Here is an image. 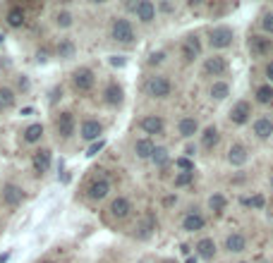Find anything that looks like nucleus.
Returning a JSON list of instances; mask_svg holds the SVG:
<instances>
[{"label":"nucleus","mask_w":273,"mask_h":263,"mask_svg":"<svg viewBox=\"0 0 273 263\" xmlns=\"http://www.w3.org/2000/svg\"><path fill=\"white\" fill-rule=\"evenodd\" d=\"M146 93L154 96V98H168L173 93V84H170L168 77L154 75L149 77V81H146Z\"/></svg>","instance_id":"obj_1"},{"label":"nucleus","mask_w":273,"mask_h":263,"mask_svg":"<svg viewBox=\"0 0 273 263\" xmlns=\"http://www.w3.org/2000/svg\"><path fill=\"white\" fill-rule=\"evenodd\" d=\"M111 34H113V38H115L117 43H132L134 41V29H132L129 19H125V17H117L115 22H113Z\"/></svg>","instance_id":"obj_2"},{"label":"nucleus","mask_w":273,"mask_h":263,"mask_svg":"<svg viewBox=\"0 0 273 263\" xmlns=\"http://www.w3.org/2000/svg\"><path fill=\"white\" fill-rule=\"evenodd\" d=\"M209 43L211 48H228L233 46V29L230 27H216L209 31Z\"/></svg>","instance_id":"obj_3"},{"label":"nucleus","mask_w":273,"mask_h":263,"mask_svg":"<svg viewBox=\"0 0 273 263\" xmlns=\"http://www.w3.org/2000/svg\"><path fill=\"white\" fill-rule=\"evenodd\" d=\"M55 132L63 139H70L75 134V115L70 113V110H63V113L55 115Z\"/></svg>","instance_id":"obj_4"},{"label":"nucleus","mask_w":273,"mask_h":263,"mask_svg":"<svg viewBox=\"0 0 273 263\" xmlns=\"http://www.w3.org/2000/svg\"><path fill=\"white\" fill-rule=\"evenodd\" d=\"M94 81H96V77H94V72L89 67H79V70L72 72V84H75L77 91H91Z\"/></svg>","instance_id":"obj_5"},{"label":"nucleus","mask_w":273,"mask_h":263,"mask_svg":"<svg viewBox=\"0 0 273 263\" xmlns=\"http://www.w3.org/2000/svg\"><path fill=\"white\" fill-rule=\"evenodd\" d=\"M22 199H24V189L19 187V185L7 182V185L2 187V203H5V206L15 208V206H19V203H22Z\"/></svg>","instance_id":"obj_6"},{"label":"nucleus","mask_w":273,"mask_h":263,"mask_svg":"<svg viewBox=\"0 0 273 263\" xmlns=\"http://www.w3.org/2000/svg\"><path fill=\"white\" fill-rule=\"evenodd\" d=\"M252 117V103L249 101H237L230 110V122L233 124H247Z\"/></svg>","instance_id":"obj_7"},{"label":"nucleus","mask_w":273,"mask_h":263,"mask_svg":"<svg viewBox=\"0 0 273 263\" xmlns=\"http://www.w3.org/2000/svg\"><path fill=\"white\" fill-rule=\"evenodd\" d=\"M249 50H252L254 55H259V58L271 55L273 53V38H269V36H252L249 38Z\"/></svg>","instance_id":"obj_8"},{"label":"nucleus","mask_w":273,"mask_h":263,"mask_svg":"<svg viewBox=\"0 0 273 263\" xmlns=\"http://www.w3.org/2000/svg\"><path fill=\"white\" fill-rule=\"evenodd\" d=\"M134 15H137V19L142 24H149V22L156 19V5L151 0H142V2L134 5Z\"/></svg>","instance_id":"obj_9"},{"label":"nucleus","mask_w":273,"mask_h":263,"mask_svg":"<svg viewBox=\"0 0 273 263\" xmlns=\"http://www.w3.org/2000/svg\"><path fill=\"white\" fill-rule=\"evenodd\" d=\"M204 72L206 75H213V77H221L228 72V60L223 58V55H213V58H209L206 62H204Z\"/></svg>","instance_id":"obj_10"},{"label":"nucleus","mask_w":273,"mask_h":263,"mask_svg":"<svg viewBox=\"0 0 273 263\" xmlns=\"http://www.w3.org/2000/svg\"><path fill=\"white\" fill-rule=\"evenodd\" d=\"M154 230H156V216H154V213H146V216L137 223L134 234H137L139 239H149V237L154 234Z\"/></svg>","instance_id":"obj_11"},{"label":"nucleus","mask_w":273,"mask_h":263,"mask_svg":"<svg viewBox=\"0 0 273 263\" xmlns=\"http://www.w3.org/2000/svg\"><path fill=\"white\" fill-rule=\"evenodd\" d=\"M111 213H113V218L117 220H125L129 213H132V203H129V199H125V196H117L111 201V208H108Z\"/></svg>","instance_id":"obj_12"},{"label":"nucleus","mask_w":273,"mask_h":263,"mask_svg":"<svg viewBox=\"0 0 273 263\" xmlns=\"http://www.w3.org/2000/svg\"><path fill=\"white\" fill-rule=\"evenodd\" d=\"M101 134H103V124L98 120H84L81 122V137L86 141H96Z\"/></svg>","instance_id":"obj_13"},{"label":"nucleus","mask_w":273,"mask_h":263,"mask_svg":"<svg viewBox=\"0 0 273 263\" xmlns=\"http://www.w3.org/2000/svg\"><path fill=\"white\" fill-rule=\"evenodd\" d=\"M108 191H111V182H108V180H94V182L89 185V189H86L89 199H94V201L106 199V196H108Z\"/></svg>","instance_id":"obj_14"},{"label":"nucleus","mask_w":273,"mask_h":263,"mask_svg":"<svg viewBox=\"0 0 273 263\" xmlns=\"http://www.w3.org/2000/svg\"><path fill=\"white\" fill-rule=\"evenodd\" d=\"M254 134H257V139H261V141L271 139V134H273L271 117H259V120H254Z\"/></svg>","instance_id":"obj_15"},{"label":"nucleus","mask_w":273,"mask_h":263,"mask_svg":"<svg viewBox=\"0 0 273 263\" xmlns=\"http://www.w3.org/2000/svg\"><path fill=\"white\" fill-rule=\"evenodd\" d=\"M163 127H165V122H163L161 115H146V117L142 120V129H144L146 134H161Z\"/></svg>","instance_id":"obj_16"},{"label":"nucleus","mask_w":273,"mask_h":263,"mask_svg":"<svg viewBox=\"0 0 273 263\" xmlns=\"http://www.w3.org/2000/svg\"><path fill=\"white\" fill-rule=\"evenodd\" d=\"M225 249H228L230 254H240V251H244V249H247V239H244V234H240V232L228 234V237H225Z\"/></svg>","instance_id":"obj_17"},{"label":"nucleus","mask_w":273,"mask_h":263,"mask_svg":"<svg viewBox=\"0 0 273 263\" xmlns=\"http://www.w3.org/2000/svg\"><path fill=\"white\" fill-rule=\"evenodd\" d=\"M247 149L242 146V144H233L230 146V151H228V163L230 165H235V168H240V165H244L247 163Z\"/></svg>","instance_id":"obj_18"},{"label":"nucleus","mask_w":273,"mask_h":263,"mask_svg":"<svg viewBox=\"0 0 273 263\" xmlns=\"http://www.w3.org/2000/svg\"><path fill=\"white\" fill-rule=\"evenodd\" d=\"M177 132H180V137H185V139L194 137L196 132H199V122H196V117H182V120L177 122Z\"/></svg>","instance_id":"obj_19"},{"label":"nucleus","mask_w":273,"mask_h":263,"mask_svg":"<svg viewBox=\"0 0 273 263\" xmlns=\"http://www.w3.org/2000/svg\"><path fill=\"white\" fill-rule=\"evenodd\" d=\"M103 96H106V103H108V106H120V103H122V86L115 84V81H111V84L106 86Z\"/></svg>","instance_id":"obj_20"},{"label":"nucleus","mask_w":273,"mask_h":263,"mask_svg":"<svg viewBox=\"0 0 273 263\" xmlns=\"http://www.w3.org/2000/svg\"><path fill=\"white\" fill-rule=\"evenodd\" d=\"M48 168H50V151L39 149L36 153H34V170H36L39 175H43Z\"/></svg>","instance_id":"obj_21"},{"label":"nucleus","mask_w":273,"mask_h":263,"mask_svg":"<svg viewBox=\"0 0 273 263\" xmlns=\"http://www.w3.org/2000/svg\"><path fill=\"white\" fill-rule=\"evenodd\" d=\"M206 225V220H204V216H199V213H190V216H185V220H182V230L185 232H199V230H204Z\"/></svg>","instance_id":"obj_22"},{"label":"nucleus","mask_w":273,"mask_h":263,"mask_svg":"<svg viewBox=\"0 0 273 263\" xmlns=\"http://www.w3.org/2000/svg\"><path fill=\"white\" fill-rule=\"evenodd\" d=\"M194 249H196V254H199L201 259H213V256H216V242H213V239H209V237H206V239H199Z\"/></svg>","instance_id":"obj_23"},{"label":"nucleus","mask_w":273,"mask_h":263,"mask_svg":"<svg viewBox=\"0 0 273 263\" xmlns=\"http://www.w3.org/2000/svg\"><path fill=\"white\" fill-rule=\"evenodd\" d=\"M154 151H156V146H154V141H151V139H139V141L134 144V153H137V158H142V160L151 158V155H154Z\"/></svg>","instance_id":"obj_24"},{"label":"nucleus","mask_w":273,"mask_h":263,"mask_svg":"<svg viewBox=\"0 0 273 263\" xmlns=\"http://www.w3.org/2000/svg\"><path fill=\"white\" fill-rule=\"evenodd\" d=\"M218 139H221V134H218V127H206L204 129V134H201V146L204 149H213L216 144H218Z\"/></svg>","instance_id":"obj_25"},{"label":"nucleus","mask_w":273,"mask_h":263,"mask_svg":"<svg viewBox=\"0 0 273 263\" xmlns=\"http://www.w3.org/2000/svg\"><path fill=\"white\" fill-rule=\"evenodd\" d=\"M15 101H17L15 91H12V89H7V86H0V110H10V108H15Z\"/></svg>","instance_id":"obj_26"},{"label":"nucleus","mask_w":273,"mask_h":263,"mask_svg":"<svg viewBox=\"0 0 273 263\" xmlns=\"http://www.w3.org/2000/svg\"><path fill=\"white\" fill-rule=\"evenodd\" d=\"M41 137H43V124H41V122L29 124V127L24 129V141H27V144H36V141H41Z\"/></svg>","instance_id":"obj_27"},{"label":"nucleus","mask_w":273,"mask_h":263,"mask_svg":"<svg viewBox=\"0 0 273 263\" xmlns=\"http://www.w3.org/2000/svg\"><path fill=\"white\" fill-rule=\"evenodd\" d=\"M228 96H230V86H228L225 81H213V86H211V98L225 101Z\"/></svg>","instance_id":"obj_28"},{"label":"nucleus","mask_w":273,"mask_h":263,"mask_svg":"<svg viewBox=\"0 0 273 263\" xmlns=\"http://www.w3.org/2000/svg\"><path fill=\"white\" fill-rule=\"evenodd\" d=\"M24 19H27V15H24V10H22V7H12V10L7 12V24H10V27H15V29H17V27H22V24H24Z\"/></svg>","instance_id":"obj_29"},{"label":"nucleus","mask_w":273,"mask_h":263,"mask_svg":"<svg viewBox=\"0 0 273 263\" xmlns=\"http://www.w3.org/2000/svg\"><path fill=\"white\" fill-rule=\"evenodd\" d=\"M257 101H259L261 106L273 103V86L271 84H264V86H259V89H257Z\"/></svg>","instance_id":"obj_30"},{"label":"nucleus","mask_w":273,"mask_h":263,"mask_svg":"<svg viewBox=\"0 0 273 263\" xmlns=\"http://www.w3.org/2000/svg\"><path fill=\"white\" fill-rule=\"evenodd\" d=\"M58 55H60L63 60L72 58V55H75V43H72L70 38H63V41L58 43Z\"/></svg>","instance_id":"obj_31"},{"label":"nucleus","mask_w":273,"mask_h":263,"mask_svg":"<svg viewBox=\"0 0 273 263\" xmlns=\"http://www.w3.org/2000/svg\"><path fill=\"white\" fill-rule=\"evenodd\" d=\"M55 24H58L60 29H67V27H72V15H70L67 10H60V12H55Z\"/></svg>","instance_id":"obj_32"},{"label":"nucleus","mask_w":273,"mask_h":263,"mask_svg":"<svg viewBox=\"0 0 273 263\" xmlns=\"http://www.w3.org/2000/svg\"><path fill=\"white\" fill-rule=\"evenodd\" d=\"M225 203H228V201H225V196H223V194H213V196L209 199V208H211V211H216V213H221V211L225 208Z\"/></svg>","instance_id":"obj_33"},{"label":"nucleus","mask_w":273,"mask_h":263,"mask_svg":"<svg viewBox=\"0 0 273 263\" xmlns=\"http://www.w3.org/2000/svg\"><path fill=\"white\" fill-rule=\"evenodd\" d=\"M194 182V170L192 172H180L177 177H175V187H187V185H192Z\"/></svg>","instance_id":"obj_34"},{"label":"nucleus","mask_w":273,"mask_h":263,"mask_svg":"<svg viewBox=\"0 0 273 263\" xmlns=\"http://www.w3.org/2000/svg\"><path fill=\"white\" fill-rule=\"evenodd\" d=\"M261 29L273 36V12H264L261 15Z\"/></svg>","instance_id":"obj_35"},{"label":"nucleus","mask_w":273,"mask_h":263,"mask_svg":"<svg viewBox=\"0 0 273 263\" xmlns=\"http://www.w3.org/2000/svg\"><path fill=\"white\" fill-rule=\"evenodd\" d=\"M182 58H185V62H192L194 58H199V53H196V50L190 46V43H187V41L182 43Z\"/></svg>","instance_id":"obj_36"},{"label":"nucleus","mask_w":273,"mask_h":263,"mask_svg":"<svg viewBox=\"0 0 273 263\" xmlns=\"http://www.w3.org/2000/svg\"><path fill=\"white\" fill-rule=\"evenodd\" d=\"M242 203H247V206H252V208H264V203H266V199H264L261 194H254L252 199H244Z\"/></svg>","instance_id":"obj_37"},{"label":"nucleus","mask_w":273,"mask_h":263,"mask_svg":"<svg viewBox=\"0 0 273 263\" xmlns=\"http://www.w3.org/2000/svg\"><path fill=\"white\" fill-rule=\"evenodd\" d=\"M151 160L156 163L158 168H161V165H165V163H168V151H165V149H156V151H154V155H151Z\"/></svg>","instance_id":"obj_38"},{"label":"nucleus","mask_w":273,"mask_h":263,"mask_svg":"<svg viewBox=\"0 0 273 263\" xmlns=\"http://www.w3.org/2000/svg\"><path fill=\"white\" fill-rule=\"evenodd\" d=\"M175 165H177L182 172H192V170H194V163H192L190 158H177V160H175Z\"/></svg>","instance_id":"obj_39"},{"label":"nucleus","mask_w":273,"mask_h":263,"mask_svg":"<svg viewBox=\"0 0 273 263\" xmlns=\"http://www.w3.org/2000/svg\"><path fill=\"white\" fill-rule=\"evenodd\" d=\"M103 146H106V141H103V139H98V141H94V144L89 146V153H86V155H96V153H98V151L103 149Z\"/></svg>","instance_id":"obj_40"},{"label":"nucleus","mask_w":273,"mask_h":263,"mask_svg":"<svg viewBox=\"0 0 273 263\" xmlns=\"http://www.w3.org/2000/svg\"><path fill=\"white\" fill-rule=\"evenodd\" d=\"M163 60H165V53H163V50H158V53H154V55L149 58V65H161Z\"/></svg>","instance_id":"obj_41"},{"label":"nucleus","mask_w":273,"mask_h":263,"mask_svg":"<svg viewBox=\"0 0 273 263\" xmlns=\"http://www.w3.org/2000/svg\"><path fill=\"white\" fill-rule=\"evenodd\" d=\"M187 43L194 48L196 53H201V46H199V38H196V36H187Z\"/></svg>","instance_id":"obj_42"},{"label":"nucleus","mask_w":273,"mask_h":263,"mask_svg":"<svg viewBox=\"0 0 273 263\" xmlns=\"http://www.w3.org/2000/svg\"><path fill=\"white\" fill-rule=\"evenodd\" d=\"M17 86H19L22 91H29V79H27V77H19V79H17Z\"/></svg>","instance_id":"obj_43"},{"label":"nucleus","mask_w":273,"mask_h":263,"mask_svg":"<svg viewBox=\"0 0 273 263\" xmlns=\"http://www.w3.org/2000/svg\"><path fill=\"white\" fill-rule=\"evenodd\" d=\"M264 72H266V77H269V81H273V60L266 65V70H264Z\"/></svg>","instance_id":"obj_44"},{"label":"nucleus","mask_w":273,"mask_h":263,"mask_svg":"<svg viewBox=\"0 0 273 263\" xmlns=\"http://www.w3.org/2000/svg\"><path fill=\"white\" fill-rule=\"evenodd\" d=\"M161 10H163V12H173L175 7H173L170 2H161Z\"/></svg>","instance_id":"obj_45"},{"label":"nucleus","mask_w":273,"mask_h":263,"mask_svg":"<svg viewBox=\"0 0 273 263\" xmlns=\"http://www.w3.org/2000/svg\"><path fill=\"white\" fill-rule=\"evenodd\" d=\"M36 60H39V62H46V60H48L46 50H39V53H36Z\"/></svg>","instance_id":"obj_46"},{"label":"nucleus","mask_w":273,"mask_h":263,"mask_svg":"<svg viewBox=\"0 0 273 263\" xmlns=\"http://www.w3.org/2000/svg\"><path fill=\"white\" fill-rule=\"evenodd\" d=\"M175 201H177V199H175V196H165V199H163V203H165V206H173V203H175Z\"/></svg>","instance_id":"obj_47"},{"label":"nucleus","mask_w":273,"mask_h":263,"mask_svg":"<svg viewBox=\"0 0 273 263\" xmlns=\"http://www.w3.org/2000/svg\"><path fill=\"white\" fill-rule=\"evenodd\" d=\"M111 62H113V65H117V67H122V65H125V60H122V58H113Z\"/></svg>","instance_id":"obj_48"},{"label":"nucleus","mask_w":273,"mask_h":263,"mask_svg":"<svg viewBox=\"0 0 273 263\" xmlns=\"http://www.w3.org/2000/svg\"><path fill=\"white\" fill-rule=\"evenodd\" d=\"M185 153H187V155H194L196 149H194V146H187V149H185Z\"/></svg>","instance_id":"obj_49"},{"label":"nucleus","mask_w":273,"mask_h":263,"mask_svg":"<svg viewBox=\"0 0 273 263\" xmlns=\"http://www.w3.org/2000/svg\"><path fill=\"white\" fill-rule=\"evenodd\" d=\"M271 189H273V175H271Z\"/></svg>","instance_id":"obj_50"},{"label":"nucleus","mask_w":273,"mask_h":263,"mask_svg":"<svg viewBox=\"0 0 273 263\" xmlns=\"http://www.w3.org/2000/svg\"><path fill=\"white\" fill-rule=\"evenodd\" d=\"M46 263H50V261H46Z\"/></svg>","instance_id":"obj_51"},{"label":"nucleus","mask_w":273,"mask_h":263,"mask_svg":"<svg viewBox=\"0 0 273 263\" xmlns=\"http://www.w3.org/2000/svg\"><path fill=\"white\" fill-rule=\"evenodd\" d=\"M242 263H244V261H242Z\"/></svg>","instance_id":"obj_52"}]
</instances>
